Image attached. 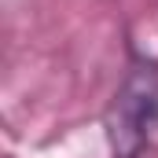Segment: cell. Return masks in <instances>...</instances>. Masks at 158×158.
<instances>
[{
    "instance_id": "cell-1",
    "label": "cell",
    "mask_w": 158,
    "mask_h": 158,
    "mask_svg": "<svg viewBox=\"0 0 158 158\" xmlns=\"http://www.w3.org/2000/svg\"><path fill=\"white\" fill-rule=\"evenodd\" d=\"M107 147L114 158H140L158 132V66L136 59L121 77L103 114Z\"/></svg>"
}]
</instances>
